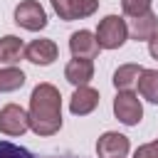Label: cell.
I'll return each instance as SVG.
<instances>
[{
	"label": "cell",
	"mask_w": 158,
	"mask_h": 158,
	"mask_svg": "<svg viewBox=\"0 0 158 158\" xmlns=\"http://www.w3.org/2000/svg\"><path fill=\"white\" fill-rule=\"evenodd\" d=\"M30 128L37 136H54L62 128V94L52 84H37L30 96Z\"/></svg>",
	"instance_id": "cell-1"
},
{
	"label": "cell",
	"mask_w": 158,
	"mask_h": 158,
	"mask_svg": "<svg viewBox=\"0 0 158 158\" xmlns=\"http://www.w3.org/2000/svg\"><path fill=\"white\" fill-rule=\"evenodd\" d=\"M96 42L101 49H118L126 40H128V27L123 22V17L118 15H106L99 27H96Z\"/></svg>",
	"instance_id": "cell-2"
},
{
	"label": "cell",
	"mask_w": 158,
	"mask_h": 158,
	"mask_svg": "<svg viewBox=\"0 0 158 158\" xmlns=\"http://www.w3.org/2000/svg\"><path fill=\"white\" fill-rule=\"evenodd\" d=\"M114 114L121 123L126 126H136L141 118H143V106H141V99L133 94V91H118L116 99H114Z\"/></svg>",
	"instance_id": "cell-3"
},
{
	"label": "cell",
	"mask_w": 158,
	"mask_h": 158,
	"mask_svg": "<svg viewBox=\"0 0 158 158\" xmlns=\"http://www.w3.org/2000/svg\"><path fill=\"white\" fill-rule=\"evenodd\" d=\"M15 22L30 32H37V30L47 27V12L37 0H22L15 7Z\"/></svg>",
	"instance_id": "cell-4"
},
{
	"label": "cell",
	"mask_w": 158,
	"mask_h": 158,
	"mask_svg": "<svg viewBox=\"0 0 158 158\" xmlns=\"http://www.w3.org/2000/svg\"><path fill=\"white\" fill-rule=\"evenodd\" d=\"M30 128V116L22 106L7 104L0 109V131L5 136H22Z\"/></svg>",
	"instance_id": "cell-5"
},
{
	"label": "cell",
	"mask_w": 158,
	"mask_h": 158,
	"mask_svg": "<svg viewBox=\"0 0 158 158\" xmlns=\"http://www.w3.org/2000/svg\"><path fill=\"white\" fill-rule=\"evenodd\" d=\"M59 20H84L99 10V0H52Z\"/></svg>",
	"instance_id": "cell-6"
},
{
	"label": "cell",
	"mask_w": 158,
	"mask_h": 158,
	"mask_svg": "<svg viewBox=\"0 0 158 158\" xmlns=\"http://www.w3.org/2000/svg\"><path fill=\"white\" fill-rule=\"evenodd\" d=\"M131 143L123 133H116V131H106L99 136L96 141V153L99 158H123L128 153Z\"/></svg>",
	"instance_id": "cell-7"
},
{
	"label": "cell",
	"mask_w": 158,
	"mask_h": 158,
	"mask_svg": "<svg viewBox=\"0 0 158 158\" xmlns=\"http://www.w3.org/2000/svg\"><path fill=\"white\" fill-rule=\"evenodd\" d=\"M69 49H72L74 59H94V57L99 54L101 47H99L94 32H89V30H79V32H74V35L69 37Z\"/></svg>",
	"instance_id": "cell-8"
},
{
	"label": "cell",
	"mask_w": 158,
	"mask_h": 158,
	"mask_svg": "<svg viewBox=\"0 0 158 158\" xmlns=\"http://www.w3.org/2000/svg\"><path fill=\"white\" fill-rule=\"evenodd\" d=\"M59 49L52 40H32L27 47H25V59H30L32 64H40V67H47L57 59Z\"/></svg>",
	"instance_id": "cell-9"
},
{
	"label": "cell",
	"mask_w": 158,
	"mask_h": 158,
	"mask_svg": "<svg viewBox=\"0 0 158 158\" xmlns=\"http://www.w3.org/2000/svg\"><path fill=\"white\" fill-rule=\"evenodd\" d=\"M99 106V91L91 86H77L72 99H69V109L74 116H86Z\"/></svg>",
	"instance_id": "cell-10"
},
{
	"label": "cell",
	"mask_w": 158,
	"mask_h": 158,
	"mask_svg": "<svg viewBox=\"0 0 158 158\" xmlns=\"http://www.w3.org/2000/svg\"><path fill=\"white\" fill-rule=\"evenodd\" d=\"M64 79L74 86H86L94 79V64L91 59H72L64 67Z\"/></svg>",
	"instance_id": "cell-11"
},
{
	"label": "cell",
	"mask_w": 158,
	"mask_h": 158,
	"mask_svg": "<svg viewBox=\"0 0 158 158\" xmlns=\"http://www.w3.org/2000/svg\"><path fill=\"white\" fill-rule=\"evenodd\" d=\"M131 37L136 40V42H148L156 32H158V17L148 10L146 15H138V17H133L131 20Z\"/></svg>",
	"instance_id": "cell-12"
},
{
	"label": "cell",
	"mask_w": 158,
	"mask_h": 158,
	"mask_svg": "<svg viewBox=\"0 0 158 158\" xmlns=\"http://www.w3.org/2000/svg\"><path fill=\"white\" fill-rule=\"evenodd\" d=\"M141 74H143V67L141 64H121L114 72V86L118 91H131L138 84V77Z\"/></svg>",
	"instance_id": "cell-13"
},
{
	"label": "cell",
	"mask_w": 158,
	"mask_h": 158,
	"mask_svg": "<svg viewBox=\"0 0 158 158\" xmlns=\"http://www.w3.org/2000/svg\"><path fill=\"white\" fill-rule=\"evenodd\" d=\"M22 54H25V44H22L20 37H15V35H5V37L0 40V62H5V64H15V62H20Z\"/></svg>",
	"instance_id": "cell-14"
},
{
	"label": "cell",
	"mask_w": 158,
	"mask_h": 158,
	"mask_svg": "<svg viewBox=\"0 0 158 158\" xmlns=\"http://www.w3.org/2000/svg\"><path fill=\"white\" fill-rule=\"evenodd\" d=\"M138 94L146 101L158 104V69H143L138 77Z\"/></svg>",
	"instance_id": "cell-15"
},
{
	"label": "cell",
	"mask_w": 158,
	"mask_h": 158,
	"mask_svg": "<svg viewBox=\"0 0 158 158\" xmlns=\"http://www.w3.org/2000/svg\"><path fill=\"white\" fill-rule=\"evenodd\" d=\"M25 84V72L17 67H5L0 69V91H15Z\"/></svg>",
	"instance_id": "cell-16"
},
{
	"label": "cell",
	"mask_w": 158,
	"mask_h": 158,
	"mask_svg": "<svg viewBox=\"0 0 158 158\" xmlns=\"http://www.w3.org/2000/svg\"><path fill=\"white\" fill-rule=\"evenodd\" d=\"M121 7L128 17H138L151 10V0H121Z\"/></svg>",
	"instance_id": "cell-17"
},
{
	"label": "cell",
	"mask_w": 158,
	"mask_h": 158,
	"mask_svg": "<svg viewBox=\"0 0 158 158\" xmlns=\"http://www.w3.org/2000/svg\"><path fill=\"white\" fill-rule=\"evenodd\" d=\"M0 158H35V156L22 146H15L10 141H0Z\"/></svg>",
	"instance_id": "cell-18"
},
{
	"label": "cell",
	"mask_w": 158,
	"mask_h": 158,
	"mask_svg": "<svg viewBox=\"0 0 158 158\" xmlns=\"http://www.w3.org/2000/svg\"><path fill=\"white\" fill-rule=\"evenodd\" d=\"M133 158H158V141H151L146 146H138Z\"/></svg>",
	"instance_id": "cell-19"
},
{
	"label": "cell",
	"mask_w": 158,
	"mask_h": 158,
	"mask_svg": "<svg viewBox=\"0 0 158 158\" xmlns=\"http://www.w3.org/2000/svg\"><path fill=\"white\" fill-rule=\"evenodd\" d=\"M148 52H151V57H153V59H158V32L148 40Z\"/></svg>",
	"instance_id": "cell-20"
},
{
	"label": "cell",
	"mask_w": 158,
	"mask_h": 158,
	"mask_svg": "<svg viewBox=\"0 0 158 158\" xmlns=\"http://www.w3.org/2000/svg\"><path fill=\"white\" fill-rule=\"evenodd\" d=\"M47 158H81V156H74V153H64V156H47Z\"/></svg>",
	"instance_id": "cell-21"
}]
</instances>
